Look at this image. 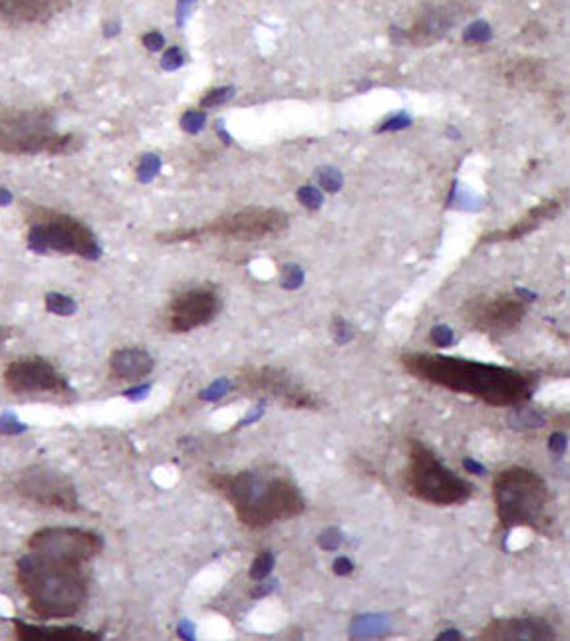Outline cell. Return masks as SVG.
Wrapping results in <instances>:
<instances>
[{
  "instance_id": "5",
  "label": "cell",
  "mask_w": 570,
  "mask_h": 641,
  "mask_svg": "<svg viewBox=\"0 0 570 641\" xmlns=\"http://www.w3.org/2000/svg\"><path fill=\"white\" fill-rule=\"evenodd\" d=\"M399 483L407 497L439 508L461 506L475 492L473 483L443 465L431 447L413 437L407 439L406 465L399 473Z\"/></svg>"
},
{
  "instance_id": "7",
  "label": "cell",
  "mask_w": 570,
  "mask_h": 641,
  "mask_svg": "<svg viewBox=\"0 0 570 641\" xmlns=\"http://www.w3.org/2000/svg\"><path fill=\"white\" fill-rule=\"evenodd\" d=\"M76 149L74 135L52 131V116L44 109L0 114V151L62 155Z\"/></svg>"
},
{
  "instance_id": "3",
  "label": "cell",
  "mask_w": 570,
  "mask_h": 641,
  "mask_svg": "<svg viewBox=\"0 0 570 641\" xmlns=\"http://www.w3.org/2000/svg\"><path fill=\"white\" fill-rule=\"evenodd\" d=\"M16 580L38 618H72L88 598L81 564L28 552L16 564Z\"/></svg>"
},
{
  "instance_id": "22",
  "label": "cell",
  "mask_w": 570,
  "mask_h": 641,
  "mask_svg": "<svg viewBox=\"0 0 570 641\" xmlns=\"http://www.w3.org/2000/svg\"><path fill=\"white\" fill-rule=\"evenodd\" d=\"M274 568V556L270 554V552H263V554H258L253 562V566H251V570H248V576L253 578V580H265L268 574L272 572Z\"/></svg>"
},
{
  "instance_id": "32",
  "label": "cell",
  "mask_w": 570,
  "mask_h": 641,
  "mask_svg": "<svg viewBox=\"0 0 570 641\" xmlns=\"http://www.w3.org/2000/svg\"><path fill=\"white\" fill-rule=\"evenodd\" d=\"M352 570H354L352 562H350L348 558H344V556H342V558H338L336 562H334V572H336L338 576H348Z\"/></svg>"
},
{
  "instance_id": "9",
  "label": "cell",
  "mask_w": 570,
  "mask_h": 641,
  "mask_svg": "<svg viewBox=\"0 0 570 641\" xmlns=\"http://www.w3.org/2000/svg\"><path fill=\"white\" fill-rule=\"evenodd\" d=\"M28 248L36 255L56 250L64 255H78L86 260L102 257V246L98 245L92 231L84 222L66 215H52L48 221L32 224L28 231Z\"/></svg>"
},
{
  "instance_id": "1",
  "label": "cell",
  "mask_w": 570,
  "mask_h": 641,
  "mask_svg": "<svg viewBox=\"0 0 570 641\" xmlns=\"http://www.w3.org/2000/svg\"><path fill=\"white\" fill-rule=\"evenodd\" d=\"M399 363L418 382L473 397L491 407L523 405L538 387V375L533 372L443 353L407 351Z\"/></svg>"
},
{
  "instance_id": "14",
  "label": "cell",
  "mask_w": 570,
  "mask_h": 641,
  "mask_svg": "<svg viewBox=\"0 0 570 641\" xmlns=\"http://www.w3.org/2000/svg\"><path fill=\"white\" fill-rule=\"evenodd\" d=\"M4 384L14 393H64L68 391L66 379L52 363L40 358L16 360L4 370Z\"/></svg>"
},
{
  "instance_id": "18",
  "label": "cell",
  "mask_w": 570,
  "mask_h": 641,
  "mask_svg": "<svg viewBox=\"0 0 570 641\" xmlns=\"http://www.w3.org/2000/svg\"><path fill=\"white\" fill-rule=\"evenodd\" d=\"M560 201L559 198H552V201H545L541 205H536L533 209L524 215L521 221H517L515 224H511L509 229H503V231H495V233H489L485 236H481V243L487 245V243H511V241H519L526 234H531L533 231H536L545 221L555 219L560 212Z\"/></svg>"
},
{
  "instance_id": "31",
  "label": "cell",
  "mask_w": 570,
  "mask_h": 641,
  "mask_svg": "<svg viewBox=\"0 0 570 641\" xmlns=\"http://www.w3.org/2000/svg\"><path fill=\"white\" fill-rule=\"evenodd\" d=\"M147 391H150V385H140V387H131L128 391H124V396L129 397L131 401H140L147 396Z\"/></svg>"
},
{
  "instance_id": "10",
  "label": "cell",
  "mask_w": 570,
  "mask_h": 641,
  "mask_svg": "<svg viewBox=\"0 0 570 641\" xmlns=\"http://www.w3.org/2000/svg\"><path fill=\"white\" fill-rule=\"evenodd\" d=\"M526 316V300L517 294L477 296L463 306V320L471 330L491 338L515 332Z\"/></svg>"
},
{
  "instance_id": "30",
  "label": "cell",
  "mask_w": 570,
  "mask_h": 641,
  "mask_svg": "<svg viewBox=\"0 0 570 641\" xmlns=\"http://www.w3.org/2000/svg\"><path fill=\"white\" fill-rule=\"evenodd\" d=\"M409 126V119L406 116H397L394 119H390V121H385L382 128L378 129V131H390V129H399V128H406Z\"/></svg>"
},
{
  "instance_id": "8",
  "label": "cell",
  "mask_w": 570,
  "mask_h": 641,
  "mask_svg": "<svg viewBox=\"0 0 570 641\" xmlns=\"http://www.w3.org/2000/svg\"><path fill=\"white\" fill-rule=\"evenodd\" d=\"M233 387L248 397H258L274 401L280 407L292 411H320L324 409V399L308 389L306 385L296 379L289 372L272 367V365H258V367H244L239 372Z\"/></svg>"
},
{
  "instance_id": "35",
  "label": "cell",
  "mask_w": 570,
  "mask_h": 641,
  "mask_svg": "<svg viewBox=\"0 0 570 641\" xmlns=\"http://www.w3.org/2000/svg\"><path fill=\"white\" fill-rule=\"evenodd\" d=\"M0 338H2V330H0Z\"/></svg>"
},
{
  "instance_id": "29",
  "label": "cell",
  "mask_w": 570,
  "mask_h": 641,
  "mask_svg": "<svg viewBox=\"0 0 570 641\" xmlns=\"http://www.w3.org/2000/svg\"><path fill=\"white\" fill-rule=\"evenodd\" d=\"M143 44L147 50H152V52H157V50H161L163 44H165V40H163V36L159 32H147V34L143 36Z\"/></svg>"
},
{
  "instance_id": "6",
  "label": "cell",
  "mask_w": 570,
  "mask_h": 641,
  "mask_svg": "<svg viewBox=\"0 0 570 641\" xmlns=\"http://www.w3.org/2000/svg\"><path fill=\"white\" fill-rule=\"evenodd\" d=\"M289 215L280 209L270 207H246L231 215H225L215 219L205 227L189 229V231H173L163 233L157 238L161 243H187V241H199V238H231V241H263L268 236H277L289 229Z\"/></svg>"
},
{
  "instance_id": "27",
  "label": "cell",
  "mask_w": 570,
  "mask_h": 641,
  "mask_svg": "<svg viewBox=\"0 0 570 641\" xmlns=\"http://www.w3.org/2000/svg\"><path fill=\"white\" fill-rule=\"evenodd\" d=\"M298 198L303 201L304 205H308L310 209L320 207V203H322V195L316 191L314 187H303V189L298 191Z\"/></svg>"
},
{
  "instance_id": "13",
  "label": "cell",
  "mask_w": 570,
  "mask_h": 641,
  "mask_svg": "<svg viewBox=\"0 0 570 641\" xmlns=\"http://www.w3.org/2000/svg\"><path fill=\"white\" fill-rule=\"evenodd\" d=\"M221 310L219 294L209 286H199L175 296L167 306L165 326L173 334H185L195 328L207 326Z\"/></svg>"
},
{
  "instance_id": "11",
  "label": "cell",
  "mask_w": 570,
  "mask_h": 641,
  "mask_svg": "<svg viewBox=\"0 0 570 641\" xmlns=\"http://www.w3.org/2000/svg\"><path fill=\"white\" fill-rule=\"evenodd\" d=\"M28 550L54 560L84 564L102 554L104 538L92 530L74 526H50L28 538Z\"/></svg>"
},
{
  "instance_id": "15",
  "label": "cell",
  "mask_w": 570,
  "mask_h": 641,
  "mask_svg": "<svg viewBox=\"0 0 570 641\" xmlns=\"http://www.w3.org/2000/svg\"><path fill=\"white\" fill-rule=\"evenodd\" d=\"M555 630L543 618H497L477 633L481 641H517V640H555Z\"/></svg>"
},
{
  "instance_id": "23",
  "label": "cell",
  "mask_w": 570,
  "mask_h": 641,
  "mask_svg": "<svg viewBox=\"0 0 570 641\" xmlns=\"http://www.w3.org/2000/svg\"><path fill=\"white\" fill-rule=\"evenodd\" d=\"M159 167H161V161H159L157 155H153V153L143 155L140 161V167H138V179H140L141 183H150L153 177L157 175Z\"/></svg>"
},
{
  "instance_id": "34",
  "label": "cell",
  "mask_w": 570,
  "mask_h": 641,
  "mask_svg": "<svg viewBox=\"0 0 570 641\" xmlns=\"http://www.w3.org/2000/svg\"><path fill=\"white\" fill-rule=\"evenodd\" d=\"M12 203V193L8 189L0 187V207H8Z\"/></svg>"
},
{
  "instance_id": "33",
  "label": "cell",
  "mask_w": 570,
  "mask_h": 641,
  "mask_svg": "<svg viewBox=\"0 0 570 641\" xmlns=\"http://www.w3.org/2000/svg\"><path fill=\"white\" fill-rule=\"evenodd\" d=\"M328 173L330 177H326L324 173H320V181H322V185H326L330 191H334L340 185V175H338L336 171H332V169H328Z\"/></svg>"
},
{
  "instance_id": "20",
  "label": "cell",
  "mask_w": 570,
  "mask_h": 641,
  "mask_svg": "<svg viewBox=\"0 0 570 641\" xmlns=\"http://www.w3.org/2000/svg\"><path fill=\"white\" fill-rule=\"evenodd\" d=\"M16 637L22 641H95L100 633L80 630V628H38L24 623L22 619H12Z\"/></svg>"
},
{
  "instance_id": "25",
  "label": "cell",
  "mask_w": 570,
  "mask_h": 641,
  "mask_svg": "<svg viewBox=\"0 0 570 641\" xmlns=\"http://www.w3.org/2000/svg\"><path fill=\"white\" fill-rule=\"evenodd\" d=\"M205 121H207V117L203 112H187L185 116L181 117V128L185 129L187 133H199L205 128Z\"/></svg>"
},
{
  "instance_id": "26",
  "label": "cell",
  "mask_w": 570,
  "mask_h": 641,
  "mask_svg": "<svg viewBox=\"0 0 570 641\" xmlns=\"http://www.w3.org/2000/svg\"><path fill=\"white\" fill-rule=\"evenodd\" d=\"M26 431V425L18 421L14 413H4L0 415V433L2 435H18Z\"/></svg>"
},
{
  "instance_id": "4",
  "label": "cell",
  "mask_w": 570,
  "mask_h": 641,
  "mask_svg": "<svg viewBox=\"0 0 570 641\" xmlns=\"http://www.w3.org/2000/svg\"><path fill=\"white\" fill-rule=\"evenodd\" d=\"M493 504L497 522L503 530L533 528L545 532L550 526L552 492L545 477L533 468L511 465L493 478Z\"/></svg>"
},
{
  "instance_id": "24",
  "label": "cell",
  "mask_w": 570,
  "mask_h": 641,
  "mask_svg": "<svg viewBox=\"0 0 570 641\" xmlns=\"http://www.w3.org/2000/svg\"><path fill=\"white\" fill-rule=\"evenodd\" d=\"M234 95L233 88H217V90H211L203 100H201V107H217V105L227 104L231 97Z\"/></svg>"
},
{
  "instance_id": "28",
  "label": "cell",
  "mask_w": 570,
  "mask_h": 641,
  "mask_svg": "<svg viewBox=\"0 0 570 641\" xmlns=\"http://www.w3.org/2000/svg\"><path fill=\"white\" fill-rule=\"evenodd\" d=\"M181 64H183V56H181V50H179V48L167 50L161 60V66L165 70H177Z\"/></svg>"
},
{
  "instance_id": "2",
  "label": "cell",
  "mask_w": 570,
  "mask_h": 641,
  "mask_svg": "<svg viewBox=\"0 0 570 641\" xmlns=\"http://www.w3.org/2000/svg\"><path fill=\"white\" fill-rule=\"evenodd\" d=\"M209 485L231 504L237 520L251 530H265L306 513L303 490L286 475L270 471L219 473L211 475Z\"/></svg>"
},
{
  "instance_id": "21",
  "label": "cell",
  "mask_w": 570,
  "mask_h": 641,
  "mask_svg": "<svg viewBox=\"0 0 570 641\" xmlns=\"http://www.w3.org/2000/svg\"><path fill=\"white\" fill-rule=\"evenodd\" d=\"M46 310L50 314L56 316H72L76 314L78 306L72 300L70 296L60 294V292H50L46 296Z\"/></svg>"
},
{
  "instance_id": "19",
  "label": "cell",
  "mask_w": 570,
  "mask_h": 641,
  "mask_svg": "<svg viewBox=\"0 0 570 641\" xmlns=\"http://www.w3.org/2000/svg\"><path fill=\"white\" fill-rule=\"evenodd\" d=\"M153 370V358L145 350H116L110 358V372L121 382H140Z\"/></svg>"
},
{
  "instance_id": "12",
  "label": "cell",
  "mask_w": 570,
  "mask_h": 641,
  "mask_svg": "<svg viewBox=\"0 0 570 641\" xmlns=\"http://www.w3.org/2000/svg\"><path fill=\"white\" fill-rule=\"evenodd\" d=\"M16 490L24 499L40 506L56 508L64 513H78L81 508L76 489L68 477L46 466H32L16 480Z\"/></svg>"
},
{
  "instance_id": "17",
  "label": "cell",
  "mask_w": 570,
  "mask_h": 641,
  "mask_svg": "<svg viewBox=\"0 0 570 641\" xmlns=\"http://www.w3.org/2000/svg\"><path fill=\"white\" fill-rule=\"evenodd\" d=\"M459 16V8L455 2H442L433 4L428 11L419 14V18L413 26L407 30V38L416 44H428L437 38H442L445 32L451 30V26Z\"/></svg>"
},
{
  "instance_id": "16",
  "label": "cell",
  "mask_w": 570,
  "mask_h": 641,
  "mask_svg": "<svg viewBox=\"0 0 570 641\" xmlns=\"http://www.w3.org/2000/svg\"><path fill=\"white\" fill-rule=\"evenodd\" d=\"M70 6V0H0V20L8 24H46Z\"/></svg>"
}]
</instances>
